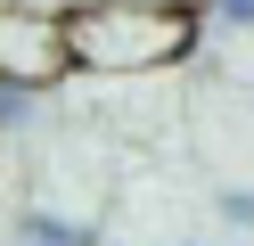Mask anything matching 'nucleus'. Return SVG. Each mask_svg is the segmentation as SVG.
Instances as JSON below:
<instances>
[{
	"label": "nucleus",
	"mask_w": 254,
	"mask_h": 246,
	"mask_svg": "<svg viewBox=\"0 0 254 246\" xmlns=\"http://www.w3.org/2000/svg\"><path fill=\"white\" fill-rule=\"evenodd\" d=\"M197 41H205V16L172 8V0H66L58 8L66 74H99V82L172 74L197 58Z\"/></svg>",
	"instance_id": "1"
},
{
	"label": "nucleus",
	"mask_w": 254,
	"mask_h": 246,
	"mask_svg": "<svg viewBox=\"0 0 254 246\" xmlns=\"http://www.w3.org/2000/svg\"><path fill=\"white\" fill-rule=\"evenodd\" d=\"M66 74V49H58V8L41 0H0V82H50Z\"/></svg>",
	"instance_id": "2"
},
{
	"label": "nucleus",
	"mask_w": 254,
	"mask_h": 246,
	"mask_svg": "<svg viewBox=\"0 0 254 246\" xmlns=\"http://www.w3.org/2000/svg\"><path fill=\"white\" fill-rule=\"evenodd\" d=\"M8 222H17V246H99V230L82 213H66V205H25Z\"/></svg>",
	"instance_id": "3"
},
{
	"label": "nucleus",
	"mask_w": 254,
	"mask_h": 246,
	"mask_svg": "<svg viewBox=\"0 0 254 246\" xmlns=\"http://www.w3.org/2000/svg\"><path fill=\"white\" fill-rule=\"evenodd\" d=\"M25 123H41V90L33 82H0V131H25Z\"/></svg>",
	"instance_id": "4"
},
{
	"label": "nucleus",
	"mask_w": 254,
	"mask_h": 246,
	"mask_svg": "<svg viewBox=\"0 0 254 246\" xmlns=\"http://www.w3.org/2000/svg\"><path fill=\"white\" fill-rule=\"evenodd\" d=\"M221 213H230L238 230H254V189H230V197H221Z\"/></svg>",
	"instance_id": "5"
},
{
	"label": "nucleus",
	"mask_w": 254,
	"mask_h": 246,
	"mask_svg": "<svg viewBox=\"0 0 254 246\" xmlns=\"http://www.w3.org/2000/svg\"><path fill=\"white\" fill-rule=\"evenodd\" d=\"M58 8H66V0H58ZM172 8H197V0H172Z\"/></svg>",
	"instance_id": "6"
}]
</instances>
